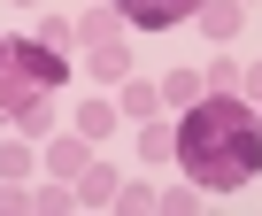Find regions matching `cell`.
I'll list each match as a JSON object with an SVG mask.
<instances>
[{
  "label": "cell",
  "instance_id": "6da1fadb",
  "mask_svg": "<svg viewBox=\"0 0 262 216\" xmlns=\"http://www.w3.org/2000/svg\"><path fill=\"white\" fill-rule=\"evenodd\" d=\"M178 162L193 170V185L208 193H239L254 185L262 170V124H254V100L239 93H208L185 108V124H178Z\"/></svg>",
  "mask_w": 262,
  "mask_h": 216
},
{
  "label": "cell",
  "instance_id": "7a4b0ae2",
  "mask_svg": "<svg viewBox=\"0 0 262 216\" xmlns=\"http://www.w3.org/2000/svg\"><path fill=\"white\" fill-rule=\"evenodd\" d=\"M70 85V62L47 39H0V124H47V100Z\"/></svg>",
  "mask_w": 262,
  "mask_h": 216
},
{
  "label": "cell",
  "instance_id": "3957f363",
  "mask_svg": "<svg viewBox=\"0 0 262 216\" xmlns=\"http://www.w3.org/2000/svg\"><path fill=\"white\" fill-rule=\"evenodd\" d=\"M108 8L131 24V31H170V24H185L201 0H108Z\"/></svg>",
  "mask_w": 262,
  "mask_h": 216
},
{
  "label": "cell",
  "instance_id": "277c9868",
  "mask_svg": "<svg viewBox=\"0 0 262 216\" xmlns=\"http://www.w3.org/2000/svg\"><path fill=\"white\" fill-rule=\"evenodd\" d=\"M85 162H93V139H85V132H77V139H54V147H47V170H54L62 185H77V178H85Z\"/></svg>",
  "mask_w": 262,
  "mask_h": 216
},
{
  "label": "cell",
  "instance_id": "5b68a950",
  "mask_svg": "<svg viewBox=\"0 0 262 216\" xmlns=\"http://www.w3.org/2000/svg\"><path fill=\"white\" fill-rule=\"evenodd\" d=\"M85 77H93V85H123V77H131L123 39H116V47H93V54H85Z\"/></svg>",
  "mask_w": 262,
  "mask_h": 216
},
{
  "label": "cell",
  "instance_id": "8992f818",
  "mask_svg": "<svg viewBox=\"0 0 262 216\" xmlns=\"http://www.w3.org/2000/svg\"><path fill=\"white\" fill-rule=\"evenodd\" d=\"M116 185H123L116 170H100V162H85V178H77V201H85V208H116Z\"/></svg>",
  "mask_w": 262,
  "mask_h": 216
},
{
  "label": "cell",
  "instance_id": "52a82bcc",
  "mask_svg": "<svg viewBox=\"0 0 262 216\" xmlns=\"http://www.w3.org/2000/svg\"><path fill=\"white\" fill-rule=\"evenodd\" d=\"M116 31H123L116 8H85V16H77V39H85V47H116Z\"/></svg>",
  "mask_w": 262,
  "mask_h": 216
},
{
  "label": "cell",
  "instance_id": "ba28073f",
  "mask_svg": "<svg viewBox=\"0 0 262 216\" xmlns=\"http://www.w3.org/2000/svg\"><path fill=\"white\" fill-rule=\"evenodd\" d=\"M193 16H201V31H208V39H231V31H239V0H201Z\"/></svg>",
  "mask_w": 262,
  "mask_h": 216
},
{
  "label": "cell",
  "instance_id": "9c48e42d",
  "mask_svg": "<svg viewBox=\"0 0 262 216\" xmlns=\"http://www.w3.org/2000/svg\"><path fill=\"white\" fill-rule=\"evenodd\" d=\"M155 108H162V85H139V77L123 85V116H131V124H147Z\"/></svg>",
  "mask_w": 262,
  "mask_h": 216
},
{
  "label": "cell",
  "instance_id": "30bf717a",
  "mask_svg": "<svg viewBox=\"0 0 262 216\" xmlns=\"http://www.w3.org/2000/svg\"><path fill=\"white\" fill-rule=\"evenodd\" d=\"M77 132H85V139H108V132H116V108H108V100H77Z\"/></svg>",
  "mask_w": 262,
  "mask_h": 216
},
{
  "label": "cell",
  "instance_id": "8fae6325",
  "mask_svg": "<svg viewBox=\"0 0 262 216\" xmlns=\"http://www.w3.org/2000/svg\"><path fill=\"white\" fill-rule=\"evenodd\" d=\"M193 100H201V77L193 70H170L162 77V108H193Z\"/></svg>",
  "mask_w": 262,
  "mask_h": 216
},
{
  "label": "cell",
  "instance_id": "7c38bea8",
  "mask_svg": "<svg viewBox=\"0 0 262 216\" xmlns=\"http://www.w3.org/2000/svg\"><path fill=\"white\" fill-rule=\"evenodd\" d=\"M0 178H8V185L31 178V147H24V139H0Z\"/></svg>",
  "mask_w": 262,
  "mask_h": 216
},
{
  "label": "cell",
  "instance_id": "4fadbf2b",
  "mask_svg": "<svg viewBox=\"0 0 262 216\" xmlns=\"http://www.w3.org/2000/svg\"><path fill=\"white\" fill-rule=\"evenodd\" d=\"M139 155H147V162H170V155H178V132H162V124L147 116V132H139Z\"/></svg>",
  "mask_w": 262,
  "mask_h": 216
},
{
  "label": "cell",
  "instance_id": "5bb4252c",
  "mask_svg": "<svg viewBox=\"0 0 262 216\" xmlns=\"http://www.w3.org/2000/svg\"><path fill=\"white\" fill-rule=\"evenodd\" d=\"M201 85H208V93H239V62H208Z\"/></svg>",
  "mask_w": 262,
  "mask_h": 216
},
{
  "label": "cell",
  "instance_id": "9a60e30c",
  "mask_svg": "<svg viewBox=\"0 0 262 216\" xmlns=\"http://www.w3.org/2000/svg\"><path fill=\"white\" fill-rule=\"evenodd\" d=\"M39 39H47V47H54V54H62V47H70V39H77V24H70V16H47V24H39Z\"/></svg>",
  "mask_w": 262,
  "mask_h": 216
},
{
  "label": "cell",
  "instance_id": "2e32d148",
  "mask_svg": "<svg viewBox=\"0 0 262 216\" xmlns=\"http://www.w3.org/2000/svg\"><path fill=\"white\" fill-rule=\"evenodd\" d=\"M247 93H254V100H262V62H254V70H247Z\"/></svg>",
  "mask_w": 262,
  "mask_h": 216
},
{
  "label": "cell",
  "instance_id": "e0dca14e",
  "mask_svg": "<svg viewBox=\"0 0 262 216\" xmlns=\"http://www.w3.org/2000/svg\"><path fill=\"white\" fill-rule=\"evenodd\" d=\"M254 124H262V100H254Z\"/></svg>",
  "mask_w": 262,
  "mask_h": 216
}]
</instances>
